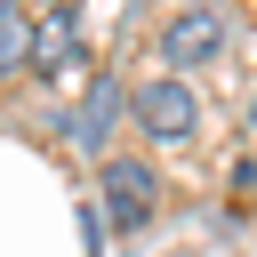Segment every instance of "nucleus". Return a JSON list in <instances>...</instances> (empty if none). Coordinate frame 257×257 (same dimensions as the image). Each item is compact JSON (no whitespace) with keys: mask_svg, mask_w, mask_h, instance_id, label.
<instances>
[{"mask_svg":"<svg viewBox=\"0 0 257 257\" xmlns=\"http://www.w3.org/2000/svg\"><path fill=\"white\" fill-rule=\"evenodd\" d=\"M225 8H169V24H161V64L169 72H201V64H217L225 56Z\"/></svg>","mask_w":257,"mask_h":257,"instance_id":"f03ea898","label":"nucleus"},{"mask_svg":"<svg viewBox=\"0 0 257 257\" xmlns=\"http://www.w3.org/2000/svg\"><path fill=\"white\" fill-rule=\"evenodd\" d=\"M128 112H137V128L161 137V145H185V137L201 128V104H193L185 72H145V80L128 88Z\"/></svg>","mask_w":257,"mask_h":257,"instance_id":"f257e3e1","label":"nucleus"},{"mask_svg":"<svg viewBox=\"0 0 257 257\" xmlns=\"http://www.w3.org/2000/svg\"><path fill=\"white\" fill-rule=\"evenodd\" d=\"M0 16H16V0H0Z\"/></svg>","mask_w":257,"mask_h":257,"instance_id":"0eeeda50","label":"nucleus"},{"mask_svg":"<svg viewBox=\"0 0 257 257\" xmlns=\"http://www.w3.org/2000/svg\"><path fill=\"white\" fill-rule=\"evenodd\" d=\"M32 40H40V24H24V16H0V80L32 64Z\"/></svg>","mask_w":257,"mask_h":257,"instance_id":"39448f33","label":"nucleus"},{"mask_svg":"<svg viewBox=\"0 0 257 257\" xmlns=\"http://www.w3.org/2000/svg\"><path fill=\"white\" fill-rule=\"evenodd\" d=\"M120 104H128V96H120V88L96 72V80H88V96L56 112V137H64L72 153H104V137H112V112H120Z\"/></svg>","mask_w":257,"mask_h":257,"instance_id":"7ed1b4c3","label":"nucleus"},{"mask_svg":"<svg viewBox=\"0 0 257 257\" xmlns=\"http://www.w3.org/2000/svg\"><path fill=\"white\" fill-rule=\"evenodd\" d=\"M56 56H72V24H64V16H48L40 40H32V64H56Z\"/></svg>","mask_w":257,"mask_h":257,"instance_id":"423d86ee","label":"nucleus"},{"mask_svg":"<svg viewBox=\"0 0 257 257\" xmlns=\"http://www.w3.org/2000/svg\"><path fill=\"white\" fill-rule=\"evenodd\" d=\"M153 201H161V177H153V161H104V209L120 217V225H145L153 217Z\"/></svg>","mask_w":257,"mask_h":257,"instance_id":"20e7f679","label":"nucleus"}]
</instances>
